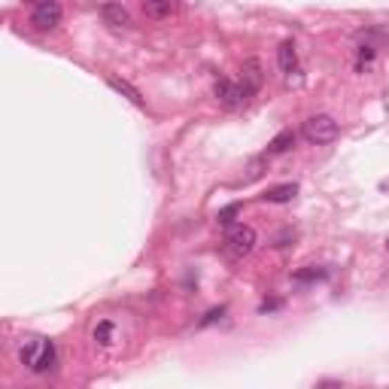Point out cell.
Instances as JSON below:
<instances>
[{
  "label": "cell",
  "mask_w": 389,
  "mask_h": 389,
  "mask_svg": "<svg viewBox=\"0 0 389 389\" xmlns=\"http://www.w3.org/2000/svg\"><path fill=\"white\" fill-rule=\"evenodd\" d=\"M213 95H216V101L222 104L225 110H238V106L247 104L243 86H238V82H231V79H219L216 86H213Z\"/></svg>",
  "instance_id": "5b68a950"
},
{
  "label": "cell",
  "mask_w": 389,
  "mask_h": 389,
  "mask_svg": "<svg viewBox=\"0 0 389 389\" xmlns=\"http://www.w3.org/2000/svg\"><path fill=\"white\" fill-rule=\"evenodd\" d=\"M101 15L110 28H131V12L119 3H104L101 6Z\"/></svg>",
  "instance_id": "52a82bcc"
},
{
  "label": "cell",
  "mask_w": 389,
  "mask_h": 389,
  "mask_svg": "<svg viewBox=\"0 0 389 389\" xmlns=\"http://www.w3.org/2000/svg\"><path fill=\"white\" fill-rule=\"evenodd\" d=\"M295 146V131H280L274 140L268 143V155H280V152H286V149H292Z\"/></svg>",
  "instance_id": "7c38bea8"
},
{
  "label": "cell",
  "mask_w": 389,
  "mask_h": 389,
  "mask_svg": "<svg viewBox=\"0 0 389 389\" xmlns=\"http://www.w3.org/2000/svg\"><path fill=\"white\" fill-rule=\"evenodd\" d=\"M295 195H298V186H295V182H286V186L268 189V192L262 195V201H265V204H286V201H292Z\"/></svg>",
  "instance_id": "9c48e42d"
},
{
  "label": "cell",
  "mask_w": 389,
  "mask_h": 389,
  "mask_svg": "<svg viewBox=\"0 0 389 389\" xmlns=\"http://www.w3.org/2000/svg\"><path fill=\"white\" fill-rule=\"evenodd\" d=\"M240 213V204H231V207H225V210H219V222L222 225H231L234 222V216Z\"/></svg>",
  "instance_id": "5bb4252c"
},
{
  "label": "cell",
  "mask_w": 389,
  "mask_h": 389,
  "mask_svg": "<svg viewBox=\"0 0 389 389\" xmlns=\"http://www.w3.org/2000/svg\"><path fill=\"white\" fill-rule=\"evenodd\" d=\"M262 64H258L256 58H249V61H243V79H240V86L243 91H247V97H253L258 88H262Z\"/></svg>",
  "instance_id": "8992f818"
},
{
  "label": "cell",
  "mask_w": 389,
  "mask_h": 389,
  "mask_svg": "<svg viewBox=\"0 0 389 389\" xmlns=\"http://www.w3.org/2000/svg\"><path fill=\"white\" fill-rule=\"evenodd\" d=\"M95 341H97V344H110V341H113V323H101V325H97V329H95Z\"/></svg>",
  "instance_id": "4fadbf2b"
},
{
  "label": "cell",
  "mask_w": 389,
  "mask_h": 389,
  "mask_svg": "<svg viewBox=\"0 0 389 389\" xmlns=\"http://www.w3.org/2000/svg\"><path fill=\"white\" fill-rule=\"evenodd\" d=\"M30 3H40V0H30Z\"/></svg>",
  "instance_id": "9a60e30c"
},
{
  "label": "cell",
  "mask_w": 389,
  "mask_h": 389,
  "mask_svg": "<svg viewBox=\"0 0 389 389\" xmlns=\"http://www.w3.org/2000/svg\"><path fill=\"white\" fill-rule=\"evenodd\" d=\"M222 243H225V253L231 256V258H243V256H249L256 249L258 234L249 225H231Z\"/></svg>",
  "instance_id": "3957f363"
},
{
  "label": "cell",
  "mask_w": 389,
  "mask_h": 389,
  "mask_svg": "<svg viewBox=\"0 0 389 389\" xmlns=\"http://www.w3.org/2000/svg\"><path fill=\"white\" fill-rule=\"evenodd\" d=\"M338 134H341V125L332 116H325V113L310 116L307 122H304V128H301V137L307 143H314V146H325V143L338 140Z\"/></svg>",
  "instance_id": "7a4b0ae2"
},
{
  "label": "cell",
  "mask_w": 389,
  "mask_h": 389,
  "mask_svg": "<svg viewBox=\"0 0 389 389\" xmlns=\"http://www.w3.org/2000/svg\"><path fill=\"white\" fill-rule=\"evenodd\" d=\"M19 359H21V365H28L34 374L52 371V365H55V344L46 341V338H30L21 344Z\"/></svg>",
  "instance_id": "6da1fadb"
},
{
  "label": "cell",
  "mask_w": 389,
  "mask_h": 389,
  "mask_svg": "<svg viewBox=\"0 0 389 389\" xmlns=\"http://www.w3.org/2000/svg\"><path fill=\"white\" fill-rule=\"evenodd\" d=\"M61 15H64V10H61L58 0H40V3H34L30 21H34V28H40V30H52V28L61 25Z\"/></svg>",
  "instance_id": "277c9868"
},
{
  "label": "cell",
  "mask_w": 389,
  "mask_h": 389,
  "mask_svg": "<svg viewBox=\"0 0 389 389\" xmlns=\"http://www.w3.org/2000/svg\"><path fill=\"white\" fill-rule=\"evenodd\" d=\"M180 0H143V10H146L149 19L162 21V19H171L173 12H177Z\"/></svg>",
  "instance_id": "ba28073f"
},
{
  "label": "cell",
  "mask_w": 389,
  "mask_h": 389,
  "mask_svg": "<svg viewBox=\"0 0 389 389\" xmlns=\"http://www.w3.org/2000/svg\"><path fill=\"white\" fill-rule=\"evenodd\" d=\"M106 82H110V88H113V91H119V95H125V97H128V101H131L134 106H146V101H143V95H140V91H137V88L131 86V82L116 79V76H110V79H106Z\"/></svg>",
  "instance_id": "30bf717a"
},
{
  "label": "cell",
  "mask_w": 389,
  "mask_h": 389,
  "mask_svg": "<svg viewBox=\"0 0 389 389\" xmlns=\"http://www.w3.org/2000/svg\"><path fill=\"white\" fill-rule=\"evenodd\" d=\"M277 64H280V70H283V73H292L295 67H298V55H295V46L292 43H283L277 49Z\"/></svg>",
  "instance_id": "8fae6325"
}]
</instances>
